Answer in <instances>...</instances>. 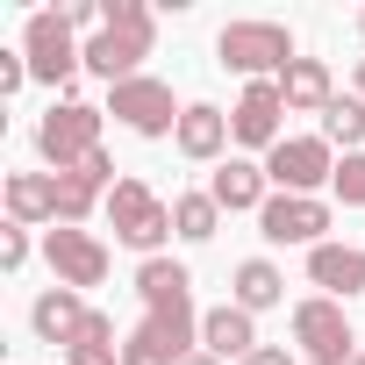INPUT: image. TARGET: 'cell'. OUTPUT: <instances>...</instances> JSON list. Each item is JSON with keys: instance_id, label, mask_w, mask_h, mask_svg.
Here are the masks:
<instances>
[{"instance_id": "d4e9b609", "label": "cell", "mask_w": 365, "mask_h": 365, "mask_svg": "<svg viewBox=\"0 0 365 365\" xmlns=\"http://www.w3.org/2000/svg\"><path fill=\"white\" fill-rule=\"evenodd\" d=\"M329 201H344V208H365V150L336 158V179H329Z\"/></svg>"}, {"instance_id": "8fae6325", "label": "cell", "mask_w": 365, "mask_h": 365, "mask_svg": "<svg viewBox=\"0 0 365 365\" xmlns=\"http://www.w3.org/2000/svg\"><path fill=\"white\" fill-rule=\"evenodd\" d=\"M329 201L322 194H272L265 208H258V237L265 244H301V251H315V244H329Z\"/></svg>"}, {"instance_id": "484cf974", "label": "cell", "mask_w": 365, "mask_h": 365, "mask_svg": "<svg viewBox=\"0 0 365 365\" xmlns=\"http://www.w3.org/2000/svg\"><path fill=\"white\" fill-rule=\"evenodd\" d=\"M22 265H29V230L0 222V272H22Z\"/></svg>"}, {"instance_id": "5b68a950", "label": "cell", "mask_w": 365, "mask_h": 365, "mask_svg": "<svg viewBox=\"0 0 365 365\" xmlns=\"http://www.w3.org/2000/svg\"><path fill=\"white\" fill-rule=\"evenodd\" d=\"M101 215H108L115 244L136 251V265L143 258H165V244H172V201H158L143 179H115V194H108Z\"/></svg>"}, {"instance_id": "e0dca14e", "label": "cell", "mask_w": 365, "mask_h": 365, "mask_svg": "<svg viewBox=\"0 0 365 365\" xmlns=\"http://www.w3.org/2000/svg\"><path fill=\"white\" fill-rule=\"evenodd\" d=\"M201 351H215L222 365H244V358L258 351V315H244L237 301L208 308V315H201Z\"/></svg>"}, {"instance_id": "3957f363", "label": "cell", "mask_w": 365, "mask_h": 365, "mask_svg": "<svg viewBox=\"0 0 365 365\" xmlns=\"http://www.w3.org/2000/svg\"><path fill=\"white\" fill-rule=\"evenodd\" d=\"M294 58H301V43H294V29H287V22L237 15V22H222V29H215V65H222V72H237L244 86H251V79H279Z\"/></svg>"}, {"instance_id": "2e32d148", "label": "cell", "mask_w": 365, "mask_h": 365, "mask_svg": "<svg viewBox=\"0 0 365 365\" xmlns=\"http://www.w3.org/2000/svg\"><path fill=\"white\" fill-rule=\"evenodd\" d=\"M86 294H72V287H43L36 301H29V329H36V344H51V351H65L79 329H86Z\"/></svg>"}, {"instance_id": "8992f818", "label": "cell", "mask_w": 365, "mask_h": 365, "mask_svg": "<svg viewBox=\"0 0 365 365\" xmlns=\"http://www.w3.org/2000/svg\"><path fill=\"white\" fill-rule=\"evenodd\" d=\"M101 122H108V108H93V101H79V93L51 101L43 122H36V158H43L51 172H79V165L101 150Z\"/></svg>"}, {"instance_id": "83f0119b", "label": "cell", "mask_w": 365, "mask_h": 365, "mask_svg": "<svg viewBox=\"0 0 365 365\" xmlns=\"http://www.w3.org/2000/svg\"><path fill=\"white\" fill-rule=\"evenodd\" d=\"M244 365H301V351H287V344H258Z\"/></svg>"}, {"instance_id": "f1b7e54d", "label": "cell", "mask_w": 365, "mask_h": 365, "mask_svg": "<svg viewBox=\"0 0 365 365\" xmlns=\"http://www.w3.org/2000/svg\"><path fill=\"white\" fill-rule=\"evenodd\" d=\"M179 365H222L215 351H187V358H179Z\"/></svg>"}, {"instance_id": "5bb4252c", "label": "cell", "mask_w": 365, "mask_h": 365, "mask_svg": "<svg viewBox=\"0 0 365 365\" xmlns=\"http://www.w3.org/2000/svg\"><path fill=\"white\" fill-rule=\"evenodd\" d=\"M179 158H187V165H222L230 158V115L215 108V101H187V115H179Z\"/></svg>"}, {"instance_id": "4fadbf2b", "label": "cell", "mask_w": 365, "mask_h": 365, "mask_svg": "<svg viewBox=\"0 0 365 365\" xmlns=\"http://www.w3.org/2000/svg\"><path fill=\"white\" fill-rule=\"evenodd\" d=\"M208 194H215V208H222V215H258V208L272 201L265 158H222V165L208 172Z\"/></svg>"}, {"instance_id": "9a60e30c", "label": "cell", "mask_w": 365, "mask_h": 365, "mask_svg": "<svg viewBox=\"0 0 365 365\" xmlns=\"http://www.w3.org/2000/svg\"><path fill=\"white\" fill-rule=\"evenodd\" d=\"M308 287L315 294H329V301H358L365 294V251L358 244H315L308 251Z\"/></svg>"}, {"instance_id": "7a4b0ae2", "label": "cell", "mask_w": 365, "mask_h": 365, "mask_svg": "<svg viewBox=\"0 0 365 365\" xmlns=\"http://www.w3.org/2000/svg\"><path fill=\"white\" fill-rule=\"evenodd\" d=\"M158 51V15L143 8V0H108V22L86 36V72L101 86H122L143 72V58Z\"/></svg>"}, {"instance_id": "6da1fadb", "label": "cell", "mask_w": 365, "mask_h": 365, "mask_svg": "<svg viewBox=\"0 0 365 365\" xmlns=\"http://www.w3.org/2000/svg\"><path fill=\"white\" fill-rule=\"evenodd\" d=\"M136 301H143V322H150L179 358L201 351V315H208V308H194V272L179 265L172 251L136 265Z\"/></svg>"}, {"instance_id": "ba28073f", "label": "cell", "mask_w": 365, "mask_h": 365, "mask_svg": "<svg viewBox=\"0 0 365 365\" xmlns=\"http://www.w3.org/2000/svg\"><path fill=\"white\" fill-rule=\"evenodd\" d=\"M294 351H301L308 365H351V358H358V329H351L344 301H329V294L294 301Z\"/></svg>"}, {"instance_id": "ffe728a7", "label": "cell", "mask_w": 365, "mask_h": 365, "mask_svg": "<svg viewBox=\"0 0 365 365\" xmlns=\"http://www.w3.org/2000/svg\"><path fill=\"white\" fill-rule=\"evenodd\" d=\"M230 301H237L244 315H265V308H287V272H279L272 258H244V265L230 272Z\"/></svg>"}, {"instance_id": "52a82bcc", "label": "cell", "mask_w": 365, "mask_h": 365, "mask_svg": "<svg viewBox=\"0 0 365 365\" xmlns=\"http://www.w3.org/2000/svg\"><path fill=\"white\" fill-rule=\"evenodd\" d=\"M129 136H143V143H165V136H179V115H187V101L172 93V79H158V72H136V79H122V86H108V101H101Z\"/></svg>"}, {"instance_id": "ac0fdd59", "label": "cell", "mask_w": 365, "mask_h": 365, "mask_svg": "<svg viewBox=\"0 0 365 365\" xmlns=\"http://www.w3.org/2000/svg\"><path fill=\"white\" fill-rule=\"evenodd\" d=\"M8 222L22 230H58V179L51 172H8Z\"/></svg>"}, {"instance_id": "4316f807", "label": "cell", "mask_w": 365, "mask_h": 365, "mask_svg": "<svg viewBox=\"0 0 365 365\" xmlns=\"http://www.w3.org/2000/svg\"><path fill=\"white\" fill-rule=\"evenodd\" d=\"M29 86V58L22 51H0V93H22Z\"/></svg>"}, {"instance_id": "7c38bea8", "label": "cell", "mask_w": 365, "mask_h": 365, "mask_svg": "<svg viewBox=\"0 0 365 365\" xmlns=\"http://www.w3.org/2000/svg\"><path fill=\"white\" fill-rule=\"evenodd\" d=\"M265 179H272V194H322L329 179H336V150L315 136H287L272 158H265Z\"/></svg>"}, {"instance_id": "603a6c76", "label": "cell", "mask_w": 365, "mask_h": 365, "mask_svg": "<svg viewBox=\"0 0 365 365\" xmlns=\"http://www.w3.org/2000/svg\"><path fill=\"white\" fill-rule=\"evenodd\" d=\"M322 143L344 150V158L365 150V101H358V93H336V101L322 108Z\"/></svg>"}, {"instance_id": "9c48e42d", "label": "cell", "mask_w": 365, "mask_h": 365, "mask_svg": "<svg viewBox=\"0 0 365 365\" xmlns=\"http://www.w3.org/2000/svg\"><path fill=\"white\" fill-rule=\"evenodd\" d=\"M43 265H51V279H58V287L93 294V287H108L115 251H108L93 230H43Z\"/></svg>"}, {"instance_id": "277c9868", "label": "cell", "mask_w": 365, "mask_h": 365, "mask_svg": "<svg viewBox=\"0 0 365 365\" xmlns=\"http://www.w3.org/2000/svg\"><path fill=\"white\" fill-rule=\"evenodd\" d=\"M22 58H29V79H43V86H58V101L79 86V72H86V36L58 15V8H36L29 22H22Z\"/></svg>"}, {"instance_id": "44dd1931", "label": "cell", "mask_w": 365, "mask_h": 365, "mask_svg": "<svg viewBox=\"0 0 365 365\" xmlns=\"http://www.w3.org/2000/svg\"><path fill=\"white\" fill-rule=\"evenodd\" d=\"M215 230H222V208H215V194H208V187L172 194V237H179V244H208Z\"/></svg>"}, {"instance_id": "d6986e66", "label": "cell", "mask_w": 365, "mask_h": 365, "mask_svg": "<svg viewBox=\"0 0 365 365\" xmlns=\"http://www.w3.org/2000/svg\"><path fill=\"white\" fill-rule=\"evenodd\" d=\"M279 101H287V115H322V108L336 101L329 65H322V58H294V65L279 72Z\"/></svg>"}, {"instance_id": "f546056e", "label": "cell", "mask_w": 365, "mask_h": 365, "mask_svg": "<svg viewBox=\"0 0 365 365\" xmlns=\"http://www.w3.org/2000/svg\"><path fill=\"white\" fill-rule=\"evenodd\" d=\"M351 93H358V101H365V58H358V65H351Z\"/></svg>"}, {"instance_id": "cb8c5ba5", "label": "cell", "mask_w": 365, "mask_h": 365, "mask_svg": "<svg viewBox=\"0 0 365 365\" xmlns=\"http://www.w3.org/2000/svg\"><path fill=\"white\" fill-rule=\"evenodd\" d=\"M122 365H179V351H172L150 322H136V329L122 336Z\"/></svg>"}, {"instance_id": "7402d4cb", "label": "cell", "mask_w": 365, "mask_h": 365, "mask_svg": "<svg viewBox=\"0 0 365 365\" xmlns=\"http://www.w3.org/2000/svg\"><path fill=\"white\" fill-rule=\"evenodd\" d=\"M65 365H122V336H115V315H86V329L65 344Z\"/></svg>"}, {"instance_id": "1f68e13d", "label": "cell", "mask_w": 365, "mask_h": 365, "mask_svg": "<svg viewBox=\"0 0 365 365\" xmlns=\"http://www.w3.org/2000/svg\"><path fill=\"white\" fill-rule=\"evenodd\" d=\"M351 365H365V344H358V358H351Z\"/></svg>"}, {"instance_id": "4dcf8cb0", "label": "cell", "mask_w": 365, "mask_h": 365, "mask_svg": "<svg viewBox=\"0 0 365 365\" xmlns=\"http://www.w3.org/2000/svg\"><path fill=\"white\" fill-rule=\"evenodd\" d=\"M358 43H365V8H358Z\"/></svg>"}, {"instance_id": "30bf717a", "label": "cell", "mask_w": 365, "mask_h": 365, "mask_svg": "<svg viewBox=\"0 0 365 365\" xmlns=\"http://www.w3.org/2000/svg\"><path fill=\"white\" fill-rule=\"evenodd\" d=\"M230 136H237L244 150H258V158H272V150L287 143V101H279V79H251V86L237 93Z\"/></svg>"}]
</instances>
